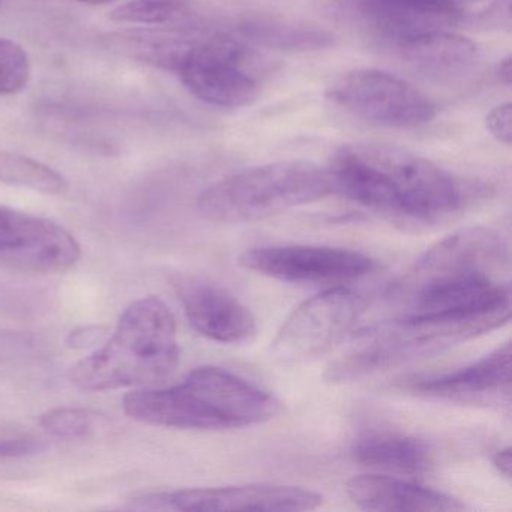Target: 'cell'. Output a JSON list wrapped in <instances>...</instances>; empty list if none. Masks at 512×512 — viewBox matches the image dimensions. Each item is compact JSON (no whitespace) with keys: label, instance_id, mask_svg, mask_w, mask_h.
<instances>
[{"label":"cell","instance_id":"obj_17","mask_svg":"<svg viewBox=\"0 0 512 512\" xmlns=\"http://www.w3.org/2000/svg\"><path fill=\"white\" fill-rule=\"evenodd\" d=\"M509 361L511 344L505 343L466 367L418 380L413 383L412 389L425 397L448 400H466L499 394L509 389Z\"/></svg>","mask_w":512,"mask_h":512},{"label":"cell","instance_id":"obj_23","mask_svg":"<svg viewBox=\"0 0 512 512\" xmlns=\"http://www.w3.org/2000/svg\"><path fill=\"white\" fill-rule=\"evenodd\" d=\"M31 77V59L25 47L10 38H0V95L25 91Z\"/></svg>","mask_w":512,"mask_h":512},{"label":"cell","instance_id":"obj_25","mask_svg":"<svg viewBox=\"0 0 512 512\" xmlns=\"http://www.w3.org/2000/svg\"><path fill=\"white\" fill-rule=\"evenodd\" d=\"M46 448L40 439L35 437H11L0 439V457L20 458L38 454Z\"/></svg>","mask_w":512,"mask_h":512},{"label":"cell","instance_id":"obj_13","mask_svg":"<svg viewBox=\"0 0 512 512\" xmlns=\"http://www.w3.org/2000/svg\"><path fill=\"white\" fill-rule=\"evenodd\" d=\"M146 502L176 511H310L322 506L325 499L310 488L262 482L154 494Z\"/></svg>","mask_w":512,"mask_h":512},{"label":"cell","instance_id":"obj_4","mask_svg":"<svg viewBox=\"0 0 512 512\" xmlns=\"http://www.w3.org/2000/svg\"><path fill=\"white\" fill-rule=\"evenodd\" d=\"M175 317L163 299L145 296L119 317L112 337L71 367L74 386L88 392L155 386L178 367Z\"/></svg>","mask_w":512,"mask_h":512},{"label":"cell","instance_id":"obj_15","mask_svg":"<svg viewBox=\"0 0 512 512\" xmlns=\"http://www.w3.org/2000/svg\"><path fill=\"white\" fill-rule=\"evenodd\" d=\"M388 50L419 76L437 82L466 76L476 67L479 58L478 46L451 29L407 38Z\"/></svg>","mask_w":512,"mask_h":512},{"label":"cell","instance_id":"obj_24","mask_svg":"<svg viewBox=\"0 0 512 512\" xmlns=\"http://www.w3.org/2000/svg\"><path fill=\"white\" fill-rule=\"evenodd\" d=\"M488 133L499 143L509 146L512 140V106L509 103L500 104L490 110L485 118Z\"/></svg>","mask_w":512,"mask_h":512},{"label":"cell","instance_id":"obj_27","mask_svg":"<svg viewBox=\"0 0 512 512\" xmlns=\"http://www.w3.org/2000/svg\"><path fill=\"white\" fill-rule=\"evenodd\" d=\"M493 464L500 475L506 479L511 478V448H503L496 452L493 457Z\"/></svg>","mask_w":512,"mask_h":512},{"label":"cell","instance_id":"obj_28","mask_svg":"<svg viewBox=\"0 0 512 512\" xmlns=\"http://www.w3.org/2000/svg\"><path fill=\"white\" fill-rule=\"evenodd\" d=\"M497 77H499L500 83H503L505 86H511L512 80V62L511 58H505L503 61H500V64L497 65L496 70Z\"/></svg>","mask_w":512,"mask_h":512},{"label":"cell","instance_id":"obj_2","mask_svg":"<svg viewBox=\"0 0 512 512\" xmlns=\"http://www.w3.org/2000/svg\"><path fill=\"white\" fill-rule=\"evenodd\" d=\"M326 172L332 193L404 226L440 223L469 202L448 170L394 146H343Z\"/></svg>","mask_w":512,"mask_h":512},{"label":"cell","instance_id":"obj_3","mask_svg":"<svg viewBox=\"0 0 512 512\" xmlns=\"http://www.w3.org/2000/svg\"><path fill=\"white\" fill-rule=\"evenodd\" d=\"M131 419L181 430H232L265 424L283 415L271 392L232 371L200 367L170 388H146L124 398Z\"/></svg>","mask_w":512,"mask_h":512},{"label":"cell","instance_id":"obj_5","mask_svg":"<svg viewBox=\"0 0 512 512\" xmlns=\"http://www.w3.org/2000/svg\"><path fill=\"white\" fill-rule=\"evenodd\" d=\"M329 194L326 169L311 161H280L209 185L197 199L196 211L211 223H253L319 202Z\"/></svg>","mask_w":512,"mask_h":512},{"label":"cell","instance_id":"obj_22","mask_svg":"<svg viewBox=\"0 0 512 512\" xmlns=\"http://www.w3.org/2000/svg\"><path fill=\"white\" fill-rule=\"evenodd\" d=\"M106 418L82 407H55L40 418L41 427L61 439H85L103 427Z\"/></svg>","mask_w":512,"mask_h":512},{"label":"cell","instance_id":"obj_29","mask_svg":"<svg viewBox=\"0 0 512 512\" xmlns=\"http://www.w3.org/2000/svg\"><path fill=\"white\" fill-rule=\"evenodd\" d=\"M437 2L454 5V7L461 8V10H463L464 5L475 4V2H479V0H437Z\"/></svg>","mask_w":512,"mask_h":512},{"label":"cell","instance_id":"obj_11","mask_svg":"<svg viewBox=\"0 0 512 512\" xmlns=\"http://www.w3.org/2000/svg\"><path fill=\"white\" fill-rule=\"evenodd\" d=\"M239 263L263 277L295 284H341L376 269L367 254L326 245L250 248L239 256Z\"/></svg>","mask_w":512,"mask_h":512},{"label":"cell","instance_id":"obj_18","mask_svg":"<svg viewBox=\"0 0 512 512\" xmlns=\"http://www.w3.org/2000/svg\"><path fill=\"white\" fill-rule=\"evenodd\" d=\"M233 31L245 44L278 52H319L335 44L334 35L319 26L274 14H247Z\"/></svg>","mask_w":512,"mask_h":512},{"label":"cell","instance_id":"obj_1","mask_svg":"<svg viewBox=\"0 0 512 512\" xmlns=\"http://www.w3.org/2000/svg\"><path fill=\"white\" fill-rule=\"evenodd\" d=\"M509 248L484 226L464 227L431 245L392 284L397 317L496 320L511 316Z\"/></svg>","mask_w":512,"mask_h":512},{"label":"cell","instance_id":"obj_20","mask_svg":"<svg viewBox=\"0 0 512 512\" xmlns=\"http://www.w3.org/2000/svg\"><path fill=\"white\" fill-rule=\"evenodd\" d=\"M0 184L26 188L46 196H61L68 181L61 172L17 152L0 151Z\"/></svg>","mask_w":512,"mask_h":512},{"label":"cell","instance_id":"obj_9","mask_svg":"<svg viewBox=\"0 0 512 512\" xmlns=\"http://www.w3.org/2000/svg\"><path fill=\"white\" fill-rule=\"evenodd\" d=\"M326 95L359 119L389 128L421 127L433 121L437 113L436 104L421 89L376 68L343 74Z\"/></svg>","mask_w":512,"mask_h":512},{"label":"cell","instance_id":"obj_12","mask_svg":"<svg viewBox=\"0 0 512 512\" xmlns=\"http://www.w3.org/2000/svg\"><path fill=\"white\" fill-rule=\"evenodd\" d=\"M82 247L61 224L0 206V263L35 274H61L77 265Z\"/></svg>","mask_w":512,"mask_h":512},{"label":"cell","instance_id":"obj_16","mask_svg":"<svg viewBox=\"0 0 512 512\" xmlns=\"http://www.w3.org/2000/svg\"><path fill=\"white\" fill-rule=\"evenodd\" d=\"M346 493L367 511L454 512L466 506L454 496L389 475L353 476Z\"/></svg>","mask_w":512,"mask_h":512},{"label":"cell","instance_id":"obj_14","mask_svg":"<svg viewBox=\"0 0 512 512\" xmlns=\"http://www.w3.org/2000/svg\"><path fill=\"white\" fill-rule=\"evenodd\" d=\"M179 298L190 325L208 340L244 346L256 338L257 322L250 308L218 284L187 278L179 283Z\"/></svg>","mask_w":512,"mask_h":512},{"label":"cell","instance_id":"obj_26","mask_svg":"<svg viewBox=\"0 0 512 512\" xmlns=\"http://www.w3.org/2000/svg\"><path fill=\"white\" fill-rule=\"evenodd\" d=\"M107 337V329L103 326H83L74 329L67 338V344L71 349H86V347L98 346Z\"/></svg>","mask_w":512,"mask_h":512},{"label":"cell","instance_id":"obj_7","mask_svg":"<svg viewBox=\"0 0 512 512\" xmlns=\"http://www.w3.org/2000/svg\"><path fill=\"white\" fill-rule=\"evenodd\" d=\"M367 301L347 287H332L299 304L284 320L269 356L283 367L307 364L340 343L364 314Z\"/></svg>","mask_w":512,"mask_h":512},{"label":"cell","instance_id":"obj_19","mask_svg":"<svg viewBox=\"0 0 512 512\" xmlns=\"http://www.w3.org/2000/svg\"><path fill=\"white\" fill-rule=\"evenodd\" d=\"M352 455L361 466L403 475L427 472L433 464V451L427 442L392 431H374L359 437Z\"/></svg>","mask_w":512,"mask_h":512},{"label":"cell","instance_id":"obj_21","mask_svg":"<svg viewBox=\"0 0 512 512\" xmlns=\"http://www.w3.org/2000/svg\"><path fill=\"white\" fill-rule=\"evenodd\" d=\"M196 14V0H127L110 13V19L122 25L181 26Z\"/></svg>","mask_w":512,"mask_h":512},{"label":"cell","instance_id":"obj_10","mask_svg":"<svg viewBox=\"0 0 512 512\" xmlns=\"http://www.w3.org/2000/svg\"><path fill=\"white\" fill-rule=\"evenodd\" d=\"M332 19L389 49L407 38L446 31L463 19V10L437 0H328Z\"/></svg>","mask_w":512,"mask_h":512},{"label":"cell","instance_id":"obj_6","mask_svg":"<svg viewBox=\"0 0 512 512\" xmlns=\"http://www.w3.org/2000/svg\"><path fill=\"white\" fill-rule=\"evenodd\" d=\"M494 320L415 319L395 317L359 337L346 355L326 367L332 385L358 382L379 371L400 367L499 328Z\"/></svg>","mask_w":512,"mask_h":512},{"label":"cell","instance_id":"obj_30","mask_svg":"<svg viewBox=\"0 0 512 512\" xmlns=\"http://www.w3.org/2000/svg\"><path fill=\"white\" fill-rule=\"evenodd\" d=\"M77 2H82V4H88V5H107L112 4V2H115V0H77Z\"/></svg>","mask_w":512,"mask_h":512},{"label":"cell","instance_id":"obj_8","mask_svg":"<svg viewBox=\"0 0 512 512\" xmlns=\"http://www.w3.org/2000/svg\"><path fill=\"white\" fill-rule=\"evenodd\" d=\"M248 55L244 41L235 35H199L176 74L197 100L221 109H241L260 94L259 82L247 70Z\"/></svg>","mask_w":512,"mask_h":512}]
</instances>
